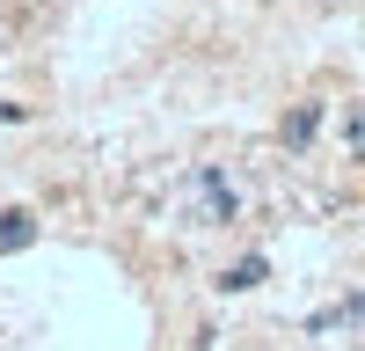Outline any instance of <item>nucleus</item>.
Masks as SVG:
<instances>
[{
  "instance_id": "obj_3",
  "label": "nucleus",
  "mask_w": 365,
  "mask_h": 351,
  "mask_svg": "<svg viewBox=\"0 0 365 351\" xmlns=\"http://www.w3.org/2000/svg\"><path fill=\"white\" fill-rule=\"evenodd\" d=\"M29 242H37V220L29 213H0V256H22Z\"/></svg>"
},
{
  "instance_id": "obj_5",
  "label": "nucleus",
  "mask_w": 365,
  "mask_h": 351,
  "mask_svg": "<svg viewBox=\"0 0 365 351\" xmlns=\"http://www.w3.org/2000/svg\"><path fill=\"white\" fill-rule=\"evenodd\" d=\"M263 278H270V263H263V256H241L220 285H227V292H249V285H263Z\"/></svg>"
},
{
  "instance_id": "obj_2",
  "label": "nucleus",
  "mask_w": 365,
  "mask_h": 351,
  "mask_svg": "<svg viewBox=\"0 0 365 351\" xmlns=\"http://www.w3.org/2000/svg\"><path fill=\"white\" fill-rule=\"evenodd\" d=\"M358 330H365V292H351V300L307 315V337H358Z\"/></svg>"
},
{
  "instance_id": "obj_4",
  "label": "nucleus",
  "mask_w": 365,
  "mask_h": 351,
  "mask_svg": "<svg viewBox=\"0 0 365 351\" xmlns=\"http://www.w3.org/2000/svg\"><path fill=\"white\" fill-rule=\"evenodd\" d=\"M314 132H322V110H314V103H299V110L285 117V146H307Z\"/></svg>"
},
{
  "instance_id": "obj_6",
  "label": "nucleus",
  "mask_w": 365,
  "mask_h": 351,
  "mask_svg": "<svg viewBox=\"0 0 365 351\" xmlns=\"http://www.w3.org/2000/svg\"><path fill=\"white\" fill-rule=\"evenodd\" d=\"M344 146H351V154H358V161H365V103H358V110H351V117H344Z\"/></svg>"
},
{
  "instance_id": "obj_1",
  "label": "nucleus",
  "mask_w": 365,
  "mask_h": 351,
  "mask_svg": "<svg viewBox=\"0 0 365 351\" xmlns=\"http://www.w3.org/2000/svg\"><path fill=\"white\" fill-rule=\"evenodd\" d=\"M182 220L190 227H227L241 220V190H234V176L220 161H197L190 176H182Z\"/></svg>"
}]
</instances>
